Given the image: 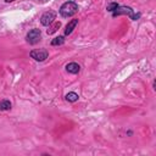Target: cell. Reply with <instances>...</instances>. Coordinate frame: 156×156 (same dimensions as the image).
<instances>
[{"label":"cell","instance_id":"1","mask_svg":"<svg viewBox=\"0 0 156 156\" xmlns=\"http://www.w3.org/2000/svg\"><path fill=\"white\" fill-rule=\"evenodd\" d=\"M58 12H60V15H61L62 17H65V18H66V17H71V16H73L74 13L78 12V5H77L74 1H66V2H63V4L61 5Z\"/></svg>","mask_w":156,"mask_h":156},{"label":"cell","instance_id":"2","mask_svg":"<svg viewBox=\"0 0 156 156\" xmlns=\"http://www.w3.org/2000/svg\"><path fill=\"white\" fill-rule=\"evenodd\" d=\"M121 15H128L133 21H136L140 18L141 13L140 12H134V10L129 6H118L113 12H112V16L116 17V16H121Z\"/></svg>","mask_w":156,"mask_h":156},{"label":"cell","instance_id":"3","mask_svg":"<svg viewBox=\"0 0 156 156\" xmlns=\"http://www.w3.org/2000/svg\"><path fill=\"white\" fill-rule=\"evenodd\" d=\"M30 57L32 58H34L35 61H39V62H43V61H45L46 58H48V56H49V52H48V50L46 49H34V50H32L30 51Z\"/></svg>","mask_w":156,"mask_h":156},{"label":"cell","instance_id":"4","mask_svg":"<svg viewBox=\"0 0 156 156\" xmlns=\"http://www.w3.org/2000/svg\"><path fill=\"white\" fill-rule=\"evenodd\" d=\"M26 39H27V41L29 44H37V43H39L40 39H41V32H40V29H37V28L30 29L27 33Z\"/></svg>","mask_w":156,"mask_h":156},{"label":"cell","instance_id":"5","mask_svg":"<svg viewBox=\"0 0 156 156\" xmlns=\"http://www.w3.org/2000/svg\"><path fill=\"white\" fill-rule=\"evenodd\" d=\"M55 18H56V12L55 11H46V12H44L41 15L40 23L43 26H50L51 23H54Z\"/></svg>","mask_w":156,"mask_h":156},{"label":"cell","instance_id":"6","mask_svg":"<svg viewBox=\"0 0 156 156\" xmlns=\"http://www.w3.org/2000/svg\"><path fill=\"white\" fill-rule=\"evenodd\" d=\"M66 71H67L68 73L77 74V73H79V71H80V66H79L77 62H69V63L66 65Z\"/></svg>","mask_w":156,"mask_h":156},{"label":"cell","instance_id":"7","mask_svg":"<svg viewBox=\"0 0 156 156\" xmlns=\"http://www.w3.org/2000/svg\"><path fill=\"white\" fill-rule=\"evenodd\" d=\"M77 24H78V20L77 18H73V20H71L67 24H66V28H65V34L66 35H69L72 32H73V29L77 27Z\"/></svg>","mask_w":156,"mask_h":156},{"label":"cell","instance_id":"8","mask_svg":"<svg viewBox=\"0 0 156 156\" xmlns=\"http://www.w3.org/2000/svg\"><path fill=\"white\" fill-rule=\"evenodd\" d=\"M12 107L11 101L9 100H1L0 101V111H9Z\"/></svg>","mask_w":156,"mask_h":156},{"label":"cell","instance_id":"9","mask_svg":"<svg viewBox=\"0 0 156 156\" xmlns=\"http://www.w3.org/2000/svg\"><path fill=\"white\" fill-rule=\"evenodd\" d=\"M66 100L68 101V102H76L78 99H79V96H78V94L77 93H74V91H71V93H68V94H66Z\"/></svg>","mask_w":156,"mask_h":156},{"label":"cell","instance_id":"10","mask_svg":"<svg viewBox=\"0 0 156 156\" xmlns=\"http://www.w3.org/2000/svg\"><path fill=\"white\" fill-rule=\"evenodd\" d=\"M63 43H65V37H62V35H58V37H56V38H54V39L51 40V45H52V46L62 45Z\"/></svg>","mask_w":156,"mask_h":156},{"label":"cell","instance_id":"11","mask_svg":"<svg viewBox=\"0 0 156 156\" xmlns=\"http://www.w3.org/2000/svg\"><path fill=\"white\" fill-rule=\"evenodd\" d=\"M51 24H52V23H51ZM60 27H61V22H55V23H54L46 32H48V34H52V33H55Z\"/></svg>","mask_w":156,"mask_h":156},{"label":"cell","instance_id":"12","mask_svg":"<svg viewBox=\"0 0 156 156\" xmlns=\"http://www.w3.org/2000/svg\"><path fill=\"white\" fill-rule=\"evenodd\" d=\"M118 6H119V5H118L117 2H111V4H108V5H107L106 10H107V11H110V12H113Z\"/></svg>","mask_w":156,"mask_h":156},{"label":"cell","instance_id":"13","mask_svg":"<svg viewBox=\"0 0 156 156\" xmlns=\"http://www.w3.org/2000/svg\"><path fill=\"white\" fill-rule=\"evenodd\" d=\"M12 1H15V0H5V2H12Z\"/></svg>","mask_w":156,"mask_h":156}]
</instances>
